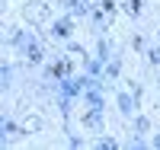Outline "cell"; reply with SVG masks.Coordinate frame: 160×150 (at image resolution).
Instances as JSON below:
<instances>
[{
	"label": "cell",
	"instance_id": "7a4b0ae2",
	"mask_svg": "<svg viewBox=\"0 0 160 150\" xmlns=\"http://www.w3.org/2000/svg\"><path fill=\"white\" fill-rule=\"evenodd\" d=\"M22 131H26V134H35V131H42V118H38V115H29V118H22Z\"/></svg>",
	"mask_w": 160,
	"mask_h": 150
},
{
	"label": "cell",
	"instance_id": "3957f363",
	"mask_svg": "<svg viewBox=\"0 0 160 150\" xmlns=\"http://www.w3.org/2000/svg\"><path fill=\"white\" fill-rule=\"evenodd\" d=\"M68 70H71V61H58L55 67H51V74H55V77H64Z\"/></svg>",
	"mask_w": 160,
	"mask_h": 150
},
{
	"label": "cell",
	"instance_id": "5b68a950",
	"mask_svg": "<svg viewBox=\"0 0 160 150\" xmlns=\"http://www.w3.org/2000/svg\"><path fill=\"white\" fill-rule=\"evenodd\" d=\"M125 10L131 13V16H138L141 13V0H125Z\"/></svg>",
	"mask_w": 160,
	"mask_h": 150
},
{
	"label": "cell",
	"instance_id": "6da1fadb",
	"mask_svg": "<svg viewBox=\"0 0 160 150\" xmlns=\"http://www.w3.org/2000/svg\"><path fill=\"white\" fill-rule=\"evenodd\" d=\"M22 16H26V22H32V26H42V22H48V16H51V10L45 7V3H26L22 7Z\"/></svg>",
	"mask_w": 160,
	"mask_h": 150
},
{
	"label": "cell",
	"instance_id": "8992f818",
	"mask_svg": "<svg viewBox=\"0 0 160 150\" xmlns=\"http://www.w3.org/2000/svg\"><path fill=\"white\" fill-rule=\"evenodd\" d=\"M29 61H32V64H38V61H42V51H38L35 45H29Z\"/></svg>",
	"mask_w": 160,
	"mask_h": 150
},
{
	"label": "cell",
	"instance_id": "277c9868",
	"mask_svg": "<svg viewBox=\"0 0 160 150\" xmlns=\"http://www.w3.org/2000/svg\"><path fill=\"white\" fill-rule=\"evenodd\" d=\"M55 35H58V38H68V35H71V22H68V19L58 22V26H55Z\"/></svg>",
	"mask_w": 160,
	"mask_h": 150
}]
</instances>
